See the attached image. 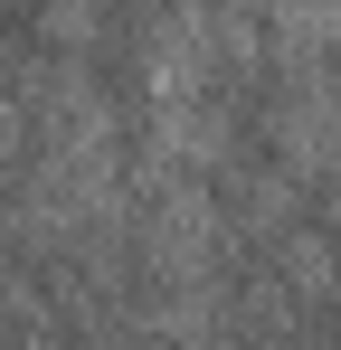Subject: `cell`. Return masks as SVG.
<instances>
[{
  "mask_svg": "<svg viewBox=\"0 0 341 350\" xmlns=\"http://www.w3.org/2000/svg\"><path fill=\"white\" fill-rule=\"evenodd\" d=\"M275 152L303 180H341V66L332 57L294 66V85H284V105H275Z\"/></svg>",
  "mask_w": 341,
  "mask_h": 350,
  "instance_id": "6da1fadb",
  "label": "cell"
}]
</instances>
